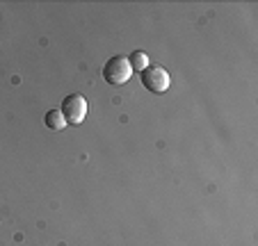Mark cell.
Segmentation results:
<instances>
[{"instance_id":"1","label":"cell","mask_w":258,"mask_h":246,"mask_svg":"<svg viewBox=\"0 0 258 246\" xmlns=\"http://www.w3.org/2000/svg\"><path fill=\"white\" fill-rule=\"evenodd\" d=\"M142 85L153 94H162L169 89L171 77H169V73H167V68H162L160 64H149V66L142 71Z\"/></svg>"},{"instance_id":"2","label":"cell","mask_w":258,"mask_h":246,"mask_svg":"<svg viewBox=\"0 0 258 246\" xmlns=\"http://www.w3.org/2000/svg\"><path fill=\"white\" fill-rule=\"evenodd\" d=\"M131 75H133L131 62H128V57H123V55L112 57L103 66V77H105V82H110V85H126V82L131 80Z\"/></svg>"},{"instance_id":"3","label":"cell","mask_w":258,"mask_h":246,"mask_svg":"<svg viewBox=\"0 0 258 246\" xmlns=\"http://www.w3.org/2000/svg\"><path fill=\"white\" fill-rule=\"evenodd\" d=\"M62 116L67 123H73V126H78L83 123L85 116H87V98L80 96V94H71L62 101Z\"/></svg>"},{"instance_id":"4","label":"cell","mask_w":258,"mask_h":246,"mask_svg":"<svg viewBox=\"0 0 258 246\" xmlns=\"http://www.w3.org/2000/svg\"><path fill=\"white\" fill-rule=\"evenodd\" d=\"M44 123H46V128H48V130H64V128H67V121H64V116H62V112H59V110L46 112Z\"/></svg>"},{"instance_id":"5","label":"cell","mask_w":258,"mask_h":246,"mask_svg":"<svg viewBox=\"0 0 258 246\" xmlns=\"http://www.w3.org/2000/svg\"><path fill=\"white\" fill-rule=\"evenodd\" d=\"M128 62H131V68H133V71H140V73H142L146 66H149V55L142 53V50H135V53H131Z\"/></svg>"}]
</instances>
